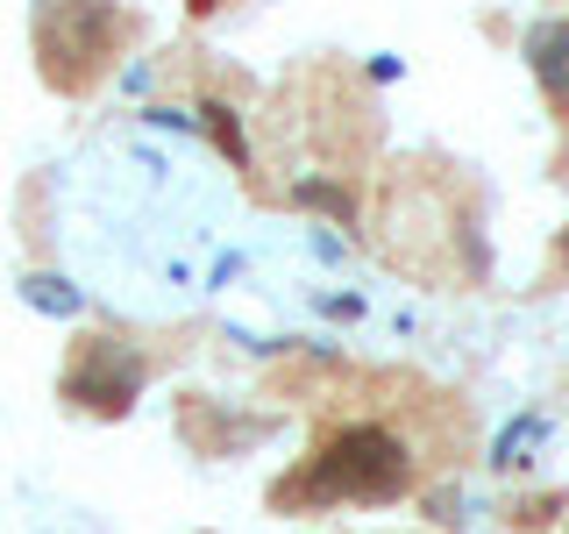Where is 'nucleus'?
Masks as SVG:
<instances>
[{"label":"nucleus","instance_id":"3","mask_svg":"<svg viewBox=\"0 0 569 534\" xmlns=\"http://www.w3.org/2000/svg\"><path fill=\"white\" fill-rule=\"evenodd\" d=\"M533 65H541L548 93L569 107V29H541V36H533Z\"/></svg>","mask_w":569,"mask_h":534},{"label":"nucleus","instance_id":"2","mask_svg":"<svg viewBox=\"0 0 569 534\" xmlns=\"http://www.w3.org/2000/svg\"><path fill=\"white\" fill-rule=\"evenodd\" d=\"M320 485L349 492V498H385V492L406 485V449L385 427H349V435L320 456Z\"/></svg>","mask_w":569,"mask_h":534},{"label":"nucleus","instance_id":"1","mask_svg":"<svg viewBox=\"0 0 569 534\" xmlns=\"http://www.w3.org/2000/svg\"><path fill=\"white\" fill-rule=\"evenodd\" d=\"M236 186L164 129H107L64 178V243L86 285L129 314H192L228 278Z\"/></svg>","mask_w":569,"mask_h":534}]
</instances>
